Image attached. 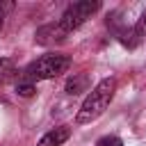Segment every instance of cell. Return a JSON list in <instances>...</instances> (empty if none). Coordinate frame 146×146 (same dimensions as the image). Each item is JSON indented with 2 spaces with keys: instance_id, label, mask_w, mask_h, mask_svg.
<instances>
[{
  "instance_id": "obj_5",
  "label": "cell",
  "mask_w": 146,
  "mask_h": 146,
  "mask_svg": "<svg viewBox=\"0 0 146 146\" xmlns=\"http://www.w3.org/2000/svg\"><path fill=\"white\" fill-rule=\"evenodd\" d=\"M68 137H71V128H68V125H59V128L48 130V132L36 141V146H62Z\"/></svg>"
},
{
  "instance_id": "obj_2",
  "label": "cell",
  "mask_w": 146,
  "mask_h": 146,
  "mask_svg": "<svg viewBox=\"0 0 146 146\" xmlns=\"http://www.w3.org/2000/svg\"><path fill=\"white\" fill-rule=\"evenodd\" d=\"M71 68V57L62 55V52H48L41 55L39 59H34L25 71H23V80L25 82H36V80H50L57 78L62 73H66Z\"/></svg>"
},
{
  "instance_id": "obj_6",
  "label": "cell",
  "mask_w": 146,
  "mask_h": 146,
  "mask_svg": "<svg viewBox=\"0 0 146 146\" xmlns=\"http://www.w3.org/2000/svg\"><path fill=\"white\" fill-rule=\"evenodd\" d=\"M87 87H89V78H87L84 73H80V75H73V78H68V80H66L64 91H66L68 96H78V94L87 91Z\"/></svg>"
},
{
  "instance_id": "obj_8",
  "label": "cell",
  "mask_w": 146,
  "mask_h": 146,
  "mask_svg": "<svg viewBox=\"0 0 146 146\" xmlns=\"http://www.w3.org/2000/svg\"><path fill=\"white\" fill-rule=\"evenodd\" d=\"M34 91H36V87H34L32 82H25V80H21V82L16 84V94H18V96H25V98H27V96H32Z\"/></svg>"
},
{
  "instance_id": "obj_9",
  "label": "cell",
  "mask_w": 146,
  "mask_h": 146,
  "mask_svg": "<svg viewBox=\"0 0 146 146\" xmlns=\"http://www.w3.org/2000/svg\"><path fill=\"white\" fill-rule=\"evenodd\" d=\"M96 146H123V141L119 137H114V135H105V137H100L96 141Z\"/></svg>"
},
{
  "instance_id": "obj_11",
  "label": "cell",
  "mask_w": 146,
  "mask_h": 146,
  "mask_svg": "<svg viewBox=\"0 0 146 146\" xmlns=\"http://www.w3.org/2000/svg\"><path fill=\"white\" fill-rule=\"evenodd\" d=\"M11 9V2H0V30H2V25H5V14Z\"/></svg>"
},
{
  "instance_id": "obj_3",
  "label": "cell",
  "mask_w": 146,
  "mask_h": 146,
  "mask_svg": "<svg viewBox=\"0 0 146 146\" xmlns=\"http://www.w3.org/2000/svg\"><path fill=\"white\" fill-rule=\"evenodd\" d=\"M98 9H100V2H98V0H80V2L68 5L57 23L62 25V30H64L66 34H71L73 30H78V27H80L91 14H96Z\"/></svg>"
},
{
  "instance_id": "obj_7",
  "label": "cell",
  "mask_w": 146,
  "mask_h": 146,
  "mask_svg": "<svg viewBox=\"0 0 146 146\" xmlns=\"http://www.w3.org/2000/svg\"><path fill=\"white\" fill-rule=\"evenodd\" d=\"M14 75H16V64H14V59H9V57H0V84L9 82Z\"/></svg>"
},
{
  "instance_id": "obj_1",
  "label": "cell",
  "mask_w": 146,
  "mask_h": 146,
  "mask_svg": "<svg viewBox=\"0 0 146 146\" xmlns=\"http://www.w3.org/2000/svg\"><path fill=\"white\" fill-rule=\"evenodd\" d=\"M114 91H116V80H114V78H103V80L87 94V98L82 100L75 121H78L80 125L96 121V119L110 107V103H112V98H114Z\"/></svg>"
},
{
  "instance_id": "obj_10",
  "label": "cell",
  "mask_w": 146,
  "mask_h": 146,
  "mask_svg": "<svg viewBox=\"0 0 146 146\" xmlns=\"http://www.w3.org/2000/svg\"><path fill=\"white\" fill-rule=\"evenodd\" d=\"M135 34H137V36H144V34H146V11L139 16V21H137V25H135Z\"/></svg>"
},
{
  "instance_id": "obj_4",
  "label": "cell",
  "mask_w": 146,
  "mask_h": 146,
  "mask_svg": "<svg viewBox=\"0 0 146 146\" xmlns=\"http://www.w3.org/2000/svg\"><path fill=\"white\" fill-rule=\"evenodd\" d=\"M64 39H66V32L62 30L59 23H48V25L36 30V43H41V46H52V43H59Z\"/></svg>"
}]
</instances>
